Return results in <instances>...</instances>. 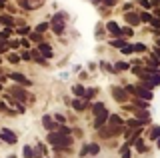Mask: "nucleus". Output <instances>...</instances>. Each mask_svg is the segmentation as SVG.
<instances>
[{
    "label": "nucleus",
    "instance_id": "1",
    "mask_svg": "<svg viewBox=\"0 0 160 158\" xmlns=\"http://www.w3.org/2000/svg\"><path fill=\"white\" fill-rule=\"evenodd\" d=\"M0 136H2V140H6L8 144H14V142H16V134H14V132L10 130V128H2Z\"/></svg>",
    "mask_w": 160,
    "mask_h": 158
},
{
    "label": "nucleus",
    "instance_id": "2",
    "mask_svg": "<svg viewBox=\"0 0 160 158\" xmlns=\"http://www.w3.org/2000/svg\"><path fill=\"white\" fill-rule=\"evenodd\" d=\"M40 52H42V54H44V56H46V58H52V56H54L52 48H50L48 44H40Z\"/></svg>",
    "mask_w": 160,
    "mask_h": 158
},
{
    "label": "nucleus",
    "instance_id": "3",
    "mask_svg": "<svg viewBox=\"0 0 160 158\" xmlns=\"http://www.w3.org/2000/svg\"><path fill=\"white\" fill-rule=\"evenodd\" d=\"M12 80H16V82H20V84H24V86L30 84V80L26 76H22V74H12Z\"/></svg>",
    "mask_w": 160,
    "mask_h": 158
},
{
    "label": "nucleus",
    "instance_id": "4",
    "mask_svg": "<svg viewBox=\"0 0 160 158\" xmlns=\"http://www.w3.org/2000/svg\"><path fill=\"white\" fill-rule=\"evenodd\" d=\"M22 154H24V158H34V156H38V152H34L32 146H24Z\"/></svg>",
    "mask_w": 160,
    "mask_h": 158
},
{
    "label": "nucleus",
    "instance_id": "5",
    "mask_svg": "<svg viewBox=\"0 0 160 158\" xmlns=\"http://www.w3.org/2000/svg\"><path fill=\"white\" fill-rule=\"evenodd\" d=\"M126 22H128V24H138V22H140V18L136 16V14L130 12V14H126Z\"/></svg>",
    "mask_w": 160,
    "mask_h": 158
},
{
    "label": "nucleus",
    "instance_id": "6",
    "mask_svg": "<svg viewBox=\"0 0 160 158\" xmlns=\"http://www.w3.org/2000/svg\"><path fill=\"white\" fill-rule=\"evenodd\" d=\"M42 124H44V128H46V130H52V120H50V116H44L42 118Z\"/></svg>",
    "mask_w": 160,
    "mask_h": 158
},
{
    "label": "nucleus",
    "instance_id": "7",
    "mask_svg": "<svg viewBox=\"0 0 160 158\" xmlns=\"http://www.w3.org/2000/svg\"><path fill=\"white\" fill-rule=\"evenodd\" d=\"M108 30H110V32H114V34H116V36H122V32L118 30V26H116V24H114V22H110V24H108Z\"/></svg>",
    "mask_w": 160,
    "mask_h": 158
},
{
    "label": "nucleus",
    "instance_id": "8",
    "mask_svg": "<svg viewBox=\"0 0 160 158\" xmlns=\"http://www.w3.org/2000/svg\"><path fill=\"white\" fill-rule=\"evenodd\" d=\"M112 94H116V96L120 98V102H124V100H126V96H124V92H122V90H118V88H112Z\"/></svg>",
    "mask_w": 160,
    "mask_h": 158
},
{
    "label": "nucleus",
    "instance_id": "9",
    "mask_svg": "<svg viewBox=\"0 0 160 158\" xmlns=\"http://www.w3.org/2000/svg\"><path fill=\"white\" fill-rule=\"evenodd\" d=\"M98 152H100L98 144H90V146H88V154H98Z\"/></svg>",
    "mask_w": 160,
    "mask_h": 158
},
{
    "label": "nucleus",
    "instance_id": "10",
    "mask_svg": "<svg viewBox=\"0 0 160 158\" xmlns=\"http://www.w3.org/2000/svg\"><path fill=\"white\" fill-rule=\"evenodd\" d=\"M0 22H4V24H12V16H6V14H0Z\"/></svg>",
    "mask_w": 160,
    "mask_h": 158
},
{
    "label": "nucleus",
    "instance_id": "11",
    "mask_svg": "<svg viewBox=\"0 0 160 158\" xmlns=\"http://www.w3.org/2000/svg\"><path fill=\"white\" fill-rule=\"evenodd\" d=\"M132 52H134L132 44H128V46H122V54H126V56H128V54H132Z\"/></svg>",
    "mask_w": 160,
    "mask_h": 158
},
{
    "label": "nucleus",
    "instance_id": "12",
    "mask_svg": "<svg viewBox=\"0 0 160 158\" xmlns=\"http://www.w3.org/2000/svg\"><path fill=\"white\" fill-rule=\"evenodd\" d=\"M138 18H140V20H142V22H146V24H148L150 20H152V16H150V14H146V12H144V14H140Z\"/></svg>",
    "mask_w": 160,
    "mask_h": 158
},
{
    "label": "nucleus",
    "instance_id": "13",
    "mask_svg": "<svg viewBox=\"0 0 160 158\" xmlns=\"http://www.w3.org/2000/svg\"><path fill=\"white\" fill-rule=\"evenodd\" d=\"M116 68H118V70H128L130 66H128L126 62H118V64H116Z\"/></svg>",
    "mask_w": 160,
    "mask_h": 158
},
{
    "label": "nucleus",
    "instance_id": "14",
    "mask_svg": "<svg viewBox=\"0 0 160 158\" xmlns=\"http://www.w3.org/2000/svg\"><path fill=\"white\" fill-rule=\"evenodd\" d=\"M134 50H138V52H144V50H146V46H144V44H134Z\"/></svg>",
    "mask_w": 160,
    "mask_h": 158
},
{
    "label": "nucleus",
    "instance_id": "15",
    "mask_svg": "<svg viewBox=\"0 0 160 158\" xmlns=\"http://www.w3.org/2000/svg\"><path fill=\"white\" fill-rule=\"evenodd\" d=\"M74 94H78V96L84 94V88H82V86H74Z\"/></svg>",
    "mask_w": 160,
    "mask_h": 158
},
{
    "label": "nucleus",
    "instance_id": "16",
    "mask_svg": "<svg viewBox=\"0 0 160 158\" xmlns=\"http://www.w3.org/2000/svg\"><path fill=\"white\" fill-rule=\"evenodd\" d=\"M110 122H112V124H120V118L114 114V116H110Z\"/></svg>",
    "mask_w": 160,
    "mask_h": 158
},
{
    "label": "nucleus",
    "instance_id": "17",
    "mask_svg": "<svg viewBox=\"0 0 160 158\" xmlns=\"http://www.w3.org/2000/svg\"><path fill=\"white\" fill-rule=\"evenodd\" d=\"M150 136H152V138H154V140H156V138H158V128H156V126H154V128H152V134H150Z\"/></svg>",
    "mask_w": 160,
    "mask_h": 158
},
{
    "label": "nucleus",
    "instance_id": "18",
    "mask_svg": "<svg viewBox=\"0 0 160 158\" xmlns=\"http://www.w3.org/2000/svg\"><path fill=\"white\" fill-rule=\"evenodd\" d=\"M140 4H142V6H144V8H150V6H152V4H150V2H148V0H140Z\"/></svg>",
    "mask_w": 160,
    "mask_h": 158
},
{
    "label": "nucleus",
    "instance_id": "19",
    "mask_svg": "<svg viewBox=\"0 0 160 158\" xmlns=\"http://www.w3.org/2000/svg\"><path fill=\"white\" fill-rule=\"evenodd\" d=\"M112 46H124L122 40H112Z\"/></svg>",
    "mask_w": 160,
    "mask_h": 158
},
{
    "label": "nucleus",
    "instance_id": "20",
    "mask_svg": "<svg viewBox=\"0 0 160 158\" xmlns=\"http://www.w3.org/2000/svg\"><path fill=\"white\" fill-rule=\"evenodd\" d=\"M86 154H88V146H84L82 150H80V156H86Z\"/></svg>",
    "mask_w": 160,
    "mask_h": 158
},
{
    "label": "nucleus",
    "instance_id": "21",
    "mask_svg": "<svg viewBox=\"0 0 160 158\" xmlns=\"http://www.w3.org/2000/svg\"><path fill=\"white\" fill-rule=\"evenodd\" d=\"M82 106H84V104H82V102H78V100H76V102H74V108H76V110H80V108H82Z\"/></svg>",
    "mask_w": 160,
    "mask_h": 158
},
{
    "label": "nucleus",
    "instance_id": "22",
    "mask_svg": "<svg viewBox=\"0 0 160 158\" xmlns=\"http://www.w3.org/2000/svg\"><path fill=\"white\" fill-rule=\"evenodd\" d=\"M56 120H58V122H64V120H66V116H62V114H56Z\"/></svg>",
    "mask_w": 160,
    "mask_h": 158
},
{
    "label": "nucleus",
    "instance_id": "23",
    "mask_svg": "<svg viewBox=\"0 0 160 158\" xmlns=\"http://www.w3.org/2000/svg\"><path fill=\"white\" fill-rule=\"evenodd\" d=\"M30 40H40V34H30Z\"/></svg>",
    "mask_w": 160,
    "mask_h": 158
},
{
    "label": "nucleus",
    "instance_id": "24",
    "mask_svg": "<svg viewBox=\"0 0 160 158\" xmlns=\"http://www.w3.org/2000/svg\"><path fill=\"white\" fill-rule=\"evenodd\" d=\"M138 152H144V142H138Z\"/></svg>",
    "mask_w": 160,
    "mask_h": 158
},
{
    "label": "nucleus",
    "instance_id": "25",
    "mask_svg": "<svg viewBox=\"0 0 160 158\" xmlns=\"http://www.w3.org/2000/svg\"><path fill=\"white\" fill-rule=\"evenodd\" d=\"M0 2H2V4H4V0H0Z\"/></svg>",
    "mask_w": 160,
    "mask_h": 158
}]
</instances>
